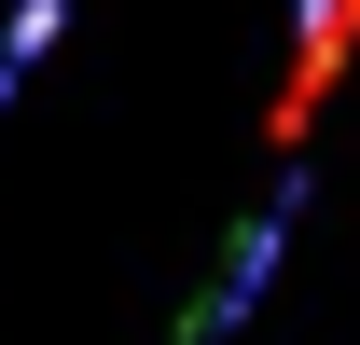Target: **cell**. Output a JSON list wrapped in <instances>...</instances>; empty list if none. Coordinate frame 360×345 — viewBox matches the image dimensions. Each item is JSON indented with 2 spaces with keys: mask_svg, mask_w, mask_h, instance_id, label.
I'll return each mask as SVG.
<instances>
[{
  "mask_svg": "<svg viewBox=\"0 0 360 345\" xmlns=\"http://www.w3.org/2000/svg\"><path fill=\"white\" fill-rule=\"evenodd\" d=\"M347 55H360V0H305V28H291V69H277V111H264V138H277V152H291V138L333 111Z\"/></svg>",
  "mask_w": 360,
  "mask_h": 345,
  "instance_id": "6da1fadb",
  "label": "cell"
}]
</instances>
